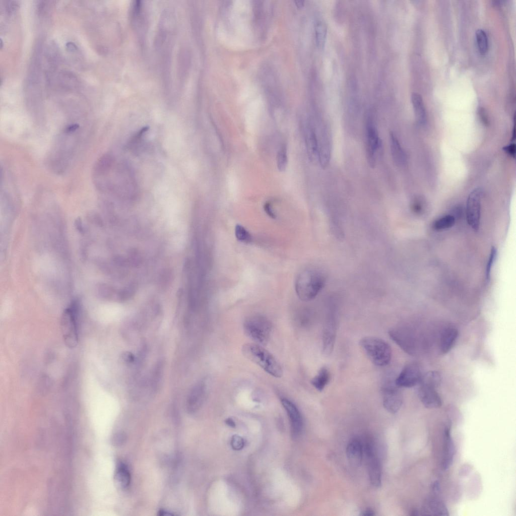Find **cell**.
Here are the masks:
<instances>
[{
    "label": "cell",
    "mask_w": 516,
    "mask_h": 516,
    "mask_svg": "<svg viewBox=\"0 0 516 516\" xmlns=\"http://www.w3.org/2000/svg\"><path fill=\"white\" fill-rule=\"evenodd\" d=\"M325 281V276L320 271L314 269H305L301 272L296 279V293L302 301H310L321 291Z\"/></svg>",
    "instance_id": "obj_1"
},
{
    "label": "cell",
    "mask_w": 516,
    "mask_h": 516,
    "mask_svg": "<svg viewBox=\"0 0 516 516\" xmlns=\"http://www.w3.org/2000/svg\"><path fill=\"white\" fill-rule=\"evenodd\" d=\"M242 352L244 357L271 376L277 378L282 376V368L279 362L262 345L246 343L243 345Z\"/></svg>",
    "instance_id": "obj_2"
},
{
    "label": "cell",
    "mask_w": 516,
    "mask_h": 516,
    "mask_svg": "<svg viewBox=\"0 0 516 516\" xmlns=\"http://www.w3.org/2000/svg\"><path fill=\"white\" fill-rule=\"evenodd\" d=\"M359 345L375 365L384 366L390 363L392 349L382 339L374 337H364L360 340Z\"/></svg>",
    "instance_id": "obj_3"
},
{
    "label": "cell",
    "mask_w": 516,
    "mask_h": 516,
    "mask_svg": "<svg viewBox=\"0 0 516 516\" xmlns=\"http://www.w3.org/2000/svg\"><path fill=\"white\" fill-rule=\"evenodd\" d=\"M79 306L76 302L66 309L61 316L60 326L63 339L66 345L73 348L78 344V313Z\"/></svg>",
    "instance_id": "obj_4"
},
{
    "label": "cell",
    "mask_w": 516,
    "mask_h": 516,
    "mask_svg": "<svg viewBox=\"0 0 516 516\" xmlns=\"http://www.w3.org/2000/svg\"><path fill=\"white\" fill-rule=\"evenodd\" d=\"M243 328L247 337L255 343L263 345L266 344L269 340L272 325L266 317L254 315L245 320Z\"/></svg>",
    "instance_id": "obj_5"
},
{
    "label": "cell",
    "mask_w": 516,
    "mask_h": 516,
    "mask_svg": "<svg viewBox=\"0 0 516 516\" xmlns=\"http://www.w3.org/2000/svg\"><path fill=\"white\" fill-rule=\"evenodd\" d=\"M391 339L404 351L414 355L416 353V340L412 329L405 325L396 326L389 330Z\"/></svg>",
    "instance_id": "obj_6"
},
{
    "label": "cell",
    "mask_w": 516,
    "mask_h": 516,
    "mask_svg": "<svg viewBox=\"0 0 516 516\" xmlns=\"http://www.w3.org/2000/svg\"><path fill=\"white\" fill-rule=\"evenodd\" d=\"M366 157L369 166L373 168L376 164V153L380 147V141L371 113L367 114L365 121Z\"/></svg>",
    "instance_id": "obj_7"
},
{
    "label": "cell",
    "mask_w": 516,
    "mask_h": 516,
    "mask_svg": "<svg viewBox=\"0 0 516 516\" xmlns=\"http://www.w3.org/2000/svg\"><path fill=\"white\" fill-rule=\"evenodd\" d=\"M395 382L386 380L382 385L381 391L384 408L390 413H397L401 408L403 397L401 390Z\"/></svg>",
    "instance_id": "obj_8"
},
{
    "label": "cell",
    "mask_w": 516,
    "mask_h": 516,
    "mask_svg": "<svg viewBox=\"0 0 516 516\" xmlns=\"http://www.w3.org/2000/svg\"><path fill=\"white\" fill-rule=\"evenodd\" d=\"M482 197V189L476 188L470 192L467 200L466 213L467 222L475 231L478 230L479 227Z\"/></svg>",
    "instance_id": "obj_9"
},
{
    "label": "cell",
    "mask_w": 516,
    "mask_h": 516,
    "mask_svg": "<svg viewBox=\"0 0 516 516\" xmlns=\"http://www.w3.org/2000/svg\"><path fill=\"white\" fill-rule=\"evenodd\" d=\"M363 450L366 457L368 475L371 484L374 487H378L381 483V471L380 463L376 457L372 443L370 441L366 442Z\"/></svg>",
    "instance_id": "obj_10"
},
{
    "label": "cell",
    "mask_w": 516,
    "mask_h": 516,
    "mask_svg": "<svg viewBox=\"0 0 516 516\" xmlns=\"http://www.w3.org/2000/svg\"><path fill=\"white\" fill-rule=\"evenodd\" d=\"M422 376L419 366L411 363L405 366L395 382L400 388H412L420 383Z\"/></svg>",
    "instance_id": "obj_11"
},
{
    "label": "cell",
    "mask_w": 516,
    "mask_h": 516,
    "mask_svg": "<svg viewBox=\"0 0 516 516\" xmlns=\"http://www.w3.org/2000/svg\"><path fill=\"white\" fill-rule=\"evenodd\" d=\"M337 321L334 314H330L326 319L322 329V353L329 356L333 352L337 334Z\"/></svg>",
    "instance_id": "obj_12"
},
{
    "label": "cell",
    "mask_w": 516,
    "mask_h": 516,
    "mask_svg": "<svg viewBox=\"0 0 516 516\" xmlns=\"http://www.w3.org/2000/svg\"><path fill=\"white\" fill-rule=\"evenodd\" d=\"M205 393V384L202 381L196 383L192 388L186 402V408L188 413L193 414L199 409L204 401Z\"/></svg>",
    "instance_id": "obj_13"
},
{
    "label": "cell",
    "mask_w": 516,
    "mask_h": 516,
    "mask_svg": "<svg viewBox=\"0 0 516 516\" xmlns=\"http://www.w3.org/2000/svg\"><path fill=\"white\" fill-rule=\"evenodd\" d=\"M455 454V446L450 434V430L449 427H446L444 431L443 438L441 467L443 470L448 469L452 465Z\"/></svg>",
    "instance_id": "obj_14"
},
{
    "label": "cell",
    "mask_w": 516,
    "mask_h": 516,
    "mask_svg": "<svg viewBox=\"0 0 516 516\" xmlns=\"http://www.w3.org/2000/svg\"><path fill=\"white\" fill-rule=\"evenodd\" d=\"M281 403L290 420L293 434H299L301 431L303 422L298 408L292 402L286 398L282 399Z\"/></svg>",
    "instance_id": "obj_15"
},
{
    "label": "cell",
    "mask_w": 516,
    "mask_h": 516,
    "mask_svg": "<svg viewBox=\"0 0 516 516\" xmlns=\"http://www.w3.org/2000/svg\"><path fill=\"white\" fill-rule=\"evenodd\" d=\"M435 390L421 385L418 389V397L426 408H438L442 405L441 398Z\"/></svg>",
    "instance_id": "obj_16"
},
{
    "label": "cell",
    "mask_w": 516,
    "mask_h": 516,
    "mask_svg": "<svg viewBox=\"0 0 516 516\" xmlns=\"http://www.w3.org/2000/svg\"><path fill=\"white\" fill-rule=\"evenodd\" d=\"M363 453V445L357 439H352L347 446L346 454L348 460L350 464L354 467H358L361 465Z\"/></svg>",
    "instance_id": "obj_17"
},
{
    "label": "cell",
    "mask_w": 516,
    "mask_h": 516,
    "mask_svg": "<svg viewBox=\"0 0 516 516\" xmlns=\"http://www.w3.org/2000/svg\"><path fill=\"white\" fill-rule=\"evenodd\" d=\"M390 148L393 159L399 167H404L407 163L406 154L394 133L390 134Z\"/></svg>",
    "instance_id": "obj_18"
},
{
    "label": "cell",
    "mask_w": 516,
    "mask_h": 516,
    "mask_svg": "<svg viewBox=\"0 0 516 516\" xmlns=\"http://www.w3.org/2000/svg\"><path fill=\"white\" fill-rule=\"evenodd\" d=\"M423 514L430 515H448V509L443 502L437 498L431 497L427 499L424 503Z\"/></svg>",
    "instance_id": "obj_19"
},
{
    "label": "cell",
    "mask_w": 516,
    "mask_h": 516,
    "mask_svg": "<svg viewBox=\"0 0 516 516\" xmlns=\"http://www.w3.org/2000/svg\"><path fill=\"white\" fill-rule=\"evenodd\" d=\"M306 145L309 158L312 162L319 161V146L316 135L312 128L309 127L306 135Z\"/></svg>",
    "instance_id": "obj_20"
},
{
    "label": "cell",
    "mask_w": 516,
    "mask_h": 516,
    "mask_svg": "<svg viewBox=\"0 0 516 516\" xmlns=\"http://www.w3.org/2000/svg\"><path fill=\"white\" fill-rule=\"evenodd\" d=\"M458 336V331L454 328H447L442 332L440 348L443 353L448 352L454 346Z\"/></svg>",
    "instance_id": "obj_21"
},
{
    "label": "cell",
    "mask_w": 516,
    "mask_h": 516,
    "mask_svg": "<svg viewBox=\"0 0 516 516\" xmlns=\"http://www.w3.org/2000/svg\"><path fill=\"white\" fill-rule=\"evenodd\" d=\"M411 101L417 122L422 125L425 124L426 114L421 96L418 93H413L411 96Z\"/></svg>",
    "instance_id": "obj_22"
},
{
    "label": "cell",
    "mask_w": 516,
    "mask_h": 516,
    "mask_svg": "<svg viewBox=\"0 0 516 516\" xmlns=\"http://www.w3.org/2000/svg\"><path fill=\"white\" fill-rule=\"evenodd\" d=\"M331 378L329 370L326 366H323L318 371L317 374L311 380V384L317 391H322L329 383Z\"/></svg>",
    "instance_id": "obj_23"
},
{
    "label": "cell",
    "mask_w": 516,
    "mask_h": 516,
    "mask_svg": "<svg viewBox=\"0 0 516 516\" xmlns=\"http://www.w3.org/2000/svg\"><path fill=\"white\" fill-rule=\"evenodd\" d=\"M441 381V377L438 372L430 371L422 375L419 384L422 386L435 389L440 385Z\"/></svg>",
    "instance_id": "obj_24"
},
{
    "label": "cell",
    "mask_w": 516,
    "mask_h": 516,
    "mask_svg": "<svg viewBox=\"0 0 516 516\" xmlns=\"http://www.w3.org/2000/svg\"><path fill=\"white\" fill-rule=\"evenodd\" d=\"M115 479L119 486L122 489H125L129 486L131 480V474L124 465L121 464L117 467Z\"/></svg>",
    "instance_id": "obj_25"
},
{
    "label": "cell",
    "mask_w": 516,
    "mask_h": 516,
    "mask_svg": "<svg viewBox=\"0 0 516 516\" xmlns=\"http://www.w3.org/2000/svg\"><path fill=\"white\" fill-rule=\"evenodd\" d=\"M455 223V217L453 215H447L435 221L433 228L436 230H444L452 227Z\"/></svg>",
    "instance_id": "obj_26"
},
{
    "label": "cell",
    "mask_w": 516,
    "mask_h": 516,
    "mask_svg": "<svg viewBox=\"0 0 516 516\" xmlns=\"http://www.w3.org/2000/svg\"><path fill=\"white\" fill-rule=\"evenodd\" d=\"M327 28L326 25L323 22H318L316 26L315 36L316 41L318 47L319 48H323L327 38Z\"/></svg>",
    "instance_id": "obj_27"
},
{
    "label": "cell",
    "mask_w": 516,
    "mask_h": 516,
    "mask_svg": "<svg viewBox=\"0 0 516 516\" xmlns=\"http://www.w3.org/2000/svg\"><path fill=\"white\" fill-rule=\"evenodd\" d=\"M476 39L479 51L481 54L486 53L488 47V39L484 31L478 29L476 32Z\"/></svg>",
    "instance_id": "obj_28"
},
{
    "label": "cell",
    "mask_w": 516,
    "mask_h": 516,
    "mask_svg": "<svg viewBox=\"0 0 516 516\" xmlns=\"http://www.w3.org/2000/svg\"><path fill=\"white\" fill-rule=\"evenodd\" d=\"M235 235L238 240L244 243L251 242L252 237L250 233L242 225L237 224L235 227Z\"/></svg>",
    "instance_id": "obj_29"
},
{
    "label": "cell",
    "mask_w": 516,
    "mask_h": 516,
    "mask_svg": "<svg viewBox=\"0 0 516 516\" xmlns=\"http://www.w3.org/2000/svg\"><path fill=\"white\" fill-rule=\"evenodd\" d=\"M287 163V149L285 145H282L278 151L277 157V164L279 170L280 171H285Z\"/></svg>",
    "instance_id": "obj_30"
},
{
    "label": "cell",
    "mask_w": 516,
    "mask_h": 516,
    "mask_svg": "<svg viewBox=\"0 0 516 516\" xmlns=\"http://www.w3.org/2000/svg\"><path fill=\"white\" fill-rule=\"evenodd\" d=\"M112 158L108 154L102 156L97 163L96 170L101 173L106 172L110 168L112 164Z\"/></svg>",
    "instance_id": "obj_31"
},
{
    "label": "cell",
    "mask_w": 516,
    "mask_h": 516,
    "mask_svg": "<svg viewBox=\"0 0 516 516\" xmlns=\"http://www.w3.org/2000/svg\"><path fill=\"white\" fill-rule=\"evenodd\" d=\"M149 129L148 126H144L135 134L130 139L127 146L130 148L134 147L141 141L144 135Z\"/></svg>",
    "instance_id": "obj_32"
},
{
    "label": "cell",
    "mask_w": 516,
    "mask_h": 516,
    "mask_svg": "<svg viewBox=\"0 0 516 516\" xmlns=\"http://www.w3.org/2000/svg\"><path fill=\"white\" fill-rule=\"evenodd\" d=\"M497 255V250L494 247H491L489 260L487 262L486 268V278L489 280L490 278L491 267L494 263Z\"/></svg>",
    "instance_id": "obj_33"
},
{
    "label": "cell",
    "mask_w": 516,
    "mask_h": 516,
    "mask_svg": "<svg viewBox=\"0 0 516 516\" xmlns=\"http://www.w3.org/2000/svg\"><path fill=\"white\" fill-rule=\"evenodd\" d=\"M231 444L234 449L239 450L243 447L244 441L240 436L235 435L231 439Z\"/></svg>",
    "instance_id": "obj_34"
},
{
    "label": "cell",
    "mask_w": 516,
    "mask_h": 516,
    "mask_svg": "<svg viewBox=\"0 0 516 516\" xmlns=\"http://www.w3.org/2000/svg\"><path fill=\"white\" fill-rule=\"evenodd\" d=\"M421 200L419 198L415 199L411 204V208L415 213H419L422 211L423 201Z\"/></svg>",
    "instance_id": "obj_35"
},
{
    "label": "cell",
    "mask_w": 516,
    "mask_h": 516,
    "mask_svg": "<svg viewBox=\"0 0 516 516\" xmlns=\"http://www.w3.org/2000/svg\"><path fill=\"white\" fill-rule=\"evenodd\" d=\"M126 440V436L125 434L121 432L117 433L113 438V443L116 445H121L123 444Z\"/></svg>",
    "instance_id": "obj_36"
},
{
    "label": "cell",
    "mask_w": 516,
    "mask_h": 516,
    "mask_svg": "<svg viewBox=\"0 0 516 516\" xmlns=\"http://www.w3.org/2000/svg\"><path fill=\"white\" fill-rule=\"evenodd\" d=\"M264 209L267 214L272 218H275L276 215L270 203L267 202L264 206Z\"/></svg>",
    "instance_id": "obj_37"
},
{
    "label": "cell",
    "mask_w": 516,
    "mask_h": 516,
    "mask_svg": "<svg viewBox=\"0 0 516 516\" xmlns=\"http://www.w3.org/2000/svg\"><path fill=\"white\" fill-rule=\"evenodd\" d=\"M503 150L511 157H514L515 154V145L514 144H511L503 147Z\"/></svg>",
    "instance_id": "obj_38"
},
{
    "label": "cell",
    "mask_w": 516,
    "mask_h": 516,
    "mask_svg": "<svg viewBox=\"0 0 516 516\" xmlns=\"http://www.w3.org/2000/svg\"><path fill=\"white\" fill-rule=\"evenodd\" d=\"M122 358L124 361L128 363H132L135 361L134 355L130 352H126L123 354Z\"/></svg>",
    "instance_id": "obj_39"
},
{
    "label": "cell",
    "mask_w": 516,
    "mask_h": 516,
    "mask_svg": "<svg viewBox=\"0 0 516 516\" xmlns=\"http://www.w3.org/2000/svg\"><path fill=\"white\" fill-rule=\"evenodd\" d=\"M79 125L78 124H71V125H68L67 127H66V128L64 130V133H73V132L76 131L77 130V128H79Z\"/></svg>",
    "instance_id": "obj_40"
},
{
    "label": "cell",
    "mask_w": 516,
    "mask_h": 516,
    "mask_svg": "<svg viewBox=\"0 0 516 516\" xmlns=\"http://www.w3.org/2000/svg\"><path fill=\"white\" fill-rule=\"evenodd\" d=\"M479 114L483 122H484V123H487L488 121L487 116L483 109H481L479 110Z\"/></svg>",
    "instance_id": "obj_41"
},
{
    "label": "cell",
    "mask_w": 516,
    "mask_h": 516,
    "mask_svg": "<svg viewBox=\"0 0 516 516\" xmlns=\"http://www.w3.org/2000/svg\"><path fill=\"white\" fill-rule=\"evenodd\" d=\"M158 515L160 516H171L173 515L174 514L165 510L161 509L159 510Z\"/></svg>",
    "instance_id": "obj_42"
},
{
    "label": "cell",
    "mask_w": 516,
    "mask_h": 516,
    "mask_svg": "<svg viewBox=\"0 0 516 516\" xmlns=\"http://www.w3.org/2000/svg\"><path fill=\"white\" fill-rule=\"evenodd\" d=\"M361 515L363 516H372L374 515V513L372 510L368 509L363 511Z\"/></svg>",
    "instance_id": "obj_43"
},
{
    "label": "cell",
    "mask_w": 516,
    "mask_h": 516,
    "mask_svg": "<svg viewBox=\"0 0 516 516\" xmlns=\"http://www.w3.org/2000/svg\"><path fill=\"white\" fill-rule=\"evenodd\" d=\"M227 423H229V425L231 426H233L234 424V423L233 422V420L231 419H228L227 420Z\"/></svg>",
    "instance_id": "obj_44"
}]
</instances>
